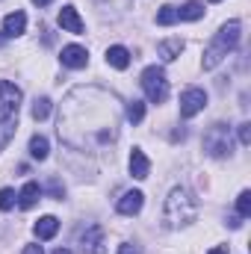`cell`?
Wrapping results in <instances>:
<instances>
[{"mask_svg":"<svg viewBox=\"0 0 251 254\" xmlns=\"http://www.w3.org/2000/svg\"><path fill=\"white\" fill-rule=\"evenodd\" d=\"M39 198H42V187L36 181H30V184H24V190L18 192V207L21 210H30V207L39 204Z\"/></svg>","mask_w":251,"mask_h":254,"instance_id":"2e32d148","label":"cell"},{"mask_svg":"<svg viewBox=\"0 0 251 254\" xmlns=\"http://www.w3.org/2000/svg\"><path fill=\"white\" fill-rule=\"evenodd\" d=\"M142 89H145V98L151 104H163L169 98V80H166V71L160 65H148L142 71Z\"/></svg>","mask_w":251,"mask_h":254,"instance_id":"277c9868","label":"cell"},{"mask_svg":"<svg viewBox=\"0 0 251 254\" xmlns=\"http://www.w3.org/2000/svg\"><path fill=\"white\" fill-rule=\"evenodd\" d=\"M30 116H33L36 122H45V119L51 116V98H36V101H33V110H30Z\"/></svg>","mask_w":251,"mask_h":254,"instance_id":"603a6c76","label":"cell"},{"mask_svg":"<svg viewBox=\"0 0 251 254\" xmlns=\"http://www.w3.org/2000/svg\"><path fill=\"white\" fill-rule=\"evenodd\" d=\"M240 30H243V27H240V21H228V24L219 30V36H216V39H219L228 51H234V48L240 45Z\"/></svg>","mask_w":251,"mask_h":254,"instance_id":"e0dca14e","label":"cell"},{"mask_svg":"<svg viewBox=\"0 0 251 254\" xmlns=\"http://www.w3.org/2000/svg\"><path fill=\"white\" fill-rule=\"evenodd\" d=\"M54 254H71V252H68V249H57Z\"/></svg>","mask_w":251,"mask_h":254,"instance_id":"836d02e7","label":"cell"},{"mask_svg":"<svg viewBox=\"0 0 251 254\" xmlns=\"http://www.w3.org/2000/svg\"><path fill=\"white\" fill-rule=\"evenodd\" d=\"M225 57H228V48H225V45H222L219 39H213V42L207 45V51H204V63H201V65H204V71L216 68V65L222 63Z\"/></svg>","mask_w":251,"mask_h":254,"instance_id":"5bb4252c","label":"cell"},{"mask_svg":"<svg viewBox=\"0 0 251 254\" xmlns=\"http://www.w3.org/2000/svg\"><path fill=\"white\" fill-rule=\"evenodd\" d=\"M24 30H27V15H24V12H9V15L3 18V36L15 39V36H21Z\"/></svg>","mask_w":251,"mask_h":254,"instance_id":"4fadbf2b","label":"cell"},{"mask_svg":"<svg viewBox=\"0 0 251 254\" xmlns=\"http://www.w3.org/2000/svg\"><path fill=\"white\" fill-rule=\"evenodd\" d=\"M175 21H178V9H175V6H163V9L157 12V24H160V27H172Z\"/></svg>","mask_w":251,"mask_h":254,"instance_id":"cb8c5ba5","label":"cell"},{"mask_svg":"<svg viewBox=\"0 0 251 254\" xmlns=\"http://www.w3.org/2000/svg\"><path fill=\"white\" fill-rule=\"evenodd\" d=\"M119 254H139V249H136L133 243H122V246H119Z\"/></svg>","mask_w":251,"mask_h":254,"instance_id":"f1b7e54d","label":"cell"},{"mask_svg":"<svg viewBox=\"0 0 251 254\" xmlns=\"http://www.w3.org/2000/svg\"><path fill=\"white\" fill-rule=\"evenodd\" d=\"M204 107H207V92L204 89H198V86L184 89V95H181V116L184 119H195Z\"/></svg>","mask_w":251,"mask_h":254,"instance_id":"5b68a950","label":"cell"},{"mask_svg":"<svg viewBox=\"0 0 251 254\" xmlns=\"http://www.w3.org/2000/svg\"><path fill=\"white\" fill-rule=\"evenodd\" d=\"M240 142H243V145H251V125L249 122L240 125Z\"/></svg>","mask_w":251,"mask_h":254,"instance_id":"83f0119b","label":"cell"},{"mask_svg":"<svg viewBox=\"0 0 251 254\" xmlns=\"http://www.w3.org/2000/svg\"><path fill=\"white\" fill-rule=\"evenodd\" d=\"M107 63L113 65V68H119V71H125L127 65H130V51L122 48V45H113V48L107 51Z\"/></svg>","mask_w":251,"mask_h":254,"instance_id":"d6986e66","label":"cell"},{"mask_svg":"<svg viewBox=\"0 0 251 254\" xmlns=\"http://www.w3.org/2000/svg\"><path fill=\"white\" fill-rule=\"evenodd\" d=\"M210 3H219V0H210Z\"/></svg>","mask_w":251,"mask_h":254,"instance_id":"e575fe53","label":"cell"},{"mask_svg":"<svg viewBox=\"0 0 251 254\" xmlns=\"http://www.w3.org/2000/svg\"><path fill=\"white\" fill-rule=\"evenodd\" d=\"M204 151H207L210 157H216V160H222V157H228V154L234 151L231 127L225 125V122H216V125L207 127V133H204Z\"/></svg>","mask_w":251,"mask_h":254,"instance_id":"3957f363","label":"cell"},{"mask_svg":"<svg viewBox=\"0 0 251 254\" xmlns=\"http://www.w3.org/2000/svg\"><path fill=\"white\" fill-rule=\"evenodd\" d=\"M60 27L65 33H74V36H83V30H86V24H83V18L77 15L74 6H63L60 9Z\"/></svg>","mask_w":251,"mask_h":254,"instance_id":"30bf717a","label":"cell"},{"mask_svg":"<svg viewBox=\"0 0 251 254\" xmlns=\"http://www.w3.org/2000/svg\"><path fill=\"white\" fill-rule=\"evenodd\" d=\"M237 210H240V216H243V219H249V216H251V192L249 190L240 192V198H237Z\"/></svg>","mask_w":251,"mask_h":254,"instance_id":"d4e9b609","label":"cell"},{"mask_svg":"<svg viewBox=\"0 0 251 254\" xmlns=\"http://www.w3.org/2000/svg\"><path fill=\"white\" fill-rule=\"evenodd\" d=\"M21 89L15 86V83H9V80H0V110H12V113H18L21 110Z\"/></svg>","mask_w":251,"mask_h":254,"instance_id":"52a82bcc","label":"cell"},{"mask_svg":"<svg viewBox=\"0 0 251 254\" xmlns=\"http://www.w3.org/2000/svg\"><path fill=\"white\" fill-rule=\"evenodd\" d=\"M142 204H145V195H142L139 190H130V192H125V195L119 198L116 210H119L122 216H136V213L142 210Z\"/></svg>","mask_w":251,"mask_h":254,"instance_id":"8fae6325","label":"cell"},{"mask_svg":"<svg viewBox=\"0 0 251 254\" xmlns=\"http://www.w3.org/2000/svg\"><path fill=\"white\" fill-rule=\"evenodd\" d=\"M198 18H204V3L198 0H189L178 9V21H198Z\"/></svg>","mask_w":251,"mask_h":254,"instance_id":"ffe728a7","label":"cell"},{"mask_svg":"<svg viewBox=\"0 0 251 254\" xmlns=\"http://www.w3.org/2000/svg\"><path fill=\"white\" fill-rule=\"evenodd\" d=\"M125 119L130 125H142V119H145V104H142V101H130L125 107Z\"/></svg>","mask_w":251,"mask_h":254,"instance_id":"7402d4cb","label":"cell"},{"mask_svg":"<svg viewBox=\"0 0 251 254\" xmlns=\"http://www.w3.org/2000/svg\"><path fill=\"white\" fill-rule=\"evenodd\" d=\"M21 254H45V249H42V246H24Z\"/></svg>","mask_w":251,"mask_h":254,"instance_id":"f546056e","label":"cell"},{"mask_svg":"<svg viewBox=\"0 0 251 254\" xmlns=\"http://www.w3.org/2000/svg\"><path fill=\"white\" fill-rule=\"evenodd\" d=\"M33 3H36V6H39V9H42V6H48V3H51V0H33Z\"/></svg>","mask_w":251,"mask_h":254,"instance_id":"d6a6232c","label":"cell"},{"mask_svg":"<svg viewBox=\"0 0 251 254\" xmlns=\"http://www.w3.org/2000/svg\"><path fill=\"white\" fill-rule=\"evenodd\" d=\"M130 175H133L136 181H145V178L151 175V160L145 157L142 148H133V151H130Z\"/></svg>","mask_w":251,"mask_h":254,"instance_id":"7c38bea8","label":"cell"},{"mask_svg":"<svg viewBox=\"0 0 251 254\" xmlns=\"http://www.w3.org/2000/svg\"><path fill=\"white\" fill-rule=\"evenodd\" d=\"M195 219H198V204H195V198L189 195V190L175 187V190L169 192V198H166V207H163V222H166V228L178 231V228L192 225Z\"/></svg>","mask_w":251,"mask_h":254,"instance_id":"7a4b0ae2","label":"cell"},{"mask_svg":"<svg viewBox=\"0 0 251 254\" xmlns=\"http://www.w3.org/2000/svg\"><path fill=\"white\" fill-rule=\"evenodd\" d=\"M60 60H63L65 68H86L89 65V51L80 48V45H65Z\"/></svg>","mask_w":251,"mask_h":254,"instance_id":"9c48e42d","label":"cell"},{"mask_svg":"<svg viewBox=\"0 0 251 254\" xmlns=\"http://www.w3.org/2000/svg\"><path fill=\"white\" fill-rule=\"evenodd\" d=\"M15 133H18V113L0 110V151L15 139Z\"/></svg>","mask_w":251,"mask_h":254,"instance_id":"ba28073f","label":"cell"},{"mask_svg":"<svg viewBox=\"0 0 251 254\" xmlns=\"http://www.w3.org/2000/svg\"><path fill=\"white\" fill-rule=\"evenodd\" d=\"M122 101L101 86H77L68 92L60 113V139L74 151L92 154L104 151L119 139L122 130Z\"/></svg>","mask_w":251,"mask_h":254,"instance_id":"6da1fadb","label":"cell"},{"mask_svg":"<svg viewBox=\"0 0 251 254\" xmlns=\"http://www.w3.org/2000/svg\"><path fill=\"white\" fill-rule=\"evenodd\" d=\"M48 154H51V145H48V139L36 133V136L30 139V157H33V160H48Z\"/></svg>","mask_w":251,"mask_h":254,"instance_id":"44dd1931","label":"cell"},{"mask_svg":"<svg viewBox=\"0 0 251 254\" xmlns=\"http://www.w3.org/2000/svg\"><path fill=\"white\" fill-rule=\"evenodd\" d=\"M48 192H51V198H57V201H63V198H65V187L57 181V178H51V181H48Z\"/></svg>","mask_w":251,"mask_h":254,"instance_id":"4316f807","label":"cell"},{"mask_svg":"<svg viewBox=\"0 0 251 254\" xmlns=\"http://www.w3.org/2000/svg\"><path fill=\"white\" fill-rule=\"evenodd\" d=\"M15 201H18L15 190H9V187H3V190H0V210H3V213H6V210H12V207H15Z\"/></svg>","mask_w":251,"mask_h":254,"instance_id":"484cf974","label":"cell"},{"mask_svg":"<svg viewBox=\"0 0 251 254\" xmlns=\"http://www.w3.org/2000/svg\"><path fill=\"white\" fill-rule=\"evenodd\" d=\"M157 54L163 57V63H175V60L184 54V42H181V39H166V42L157 45Z\"/></svg>","mask_w":251,"mask_h":254,"instance_id":"ac0fdd59","label":"cell"},{"mask_svg":"<svg viewBox=\"0 0 251 254\" xmlns=\"http://www.w3.org/2000/svg\"><path fill=\"white\" fill-rule=\"evenodd\" d=\"M57 231H60V219H57V216H42V219L33 225V234H36L39 240H54Z\"/></svg>","mask_w":251,"mask_h":254,"instance_id":"9a60e30c","label":"cell"},{"mask_svg":"<svg viewBox=\"0 0 251 254\" xmlns=\"http://www.w3.org/2000/svg\"><path fill=\"white\" fill-rule=\"evenodd\" d=\"M80 254H107V240L101 225H89L86 234H80Z\"/></svg>","mask_w":251,"mask_h":254,"instance_id":"8992f818","label":"cell"},{"mask_svg":"<svg viewBox=\"0 0 251 254\" xmlns=\"http://www.w3.org/2000/svg\"><path fill=\"white\" fill-rule=\"evenodd\" d=\"M210 254H228V246H216Z\"/></svg>","mask_w":251,"mask_h":254,"instance_id":"1f68e13d","label":"cell"},{"mask_svg":"<svg viewBox=\"0 0 251 254\" xmlns=\"http://www.w3.org/2000/svg\"><path fill=\"white\" fill-rule=\"evenodd\" d=\"M228 225H231V228H243V216H231Z\"/></svg>","mask_w":251,"mask_h":254,"instance_id":"4dcf8cb0","label":"cell"}]
</instances>
